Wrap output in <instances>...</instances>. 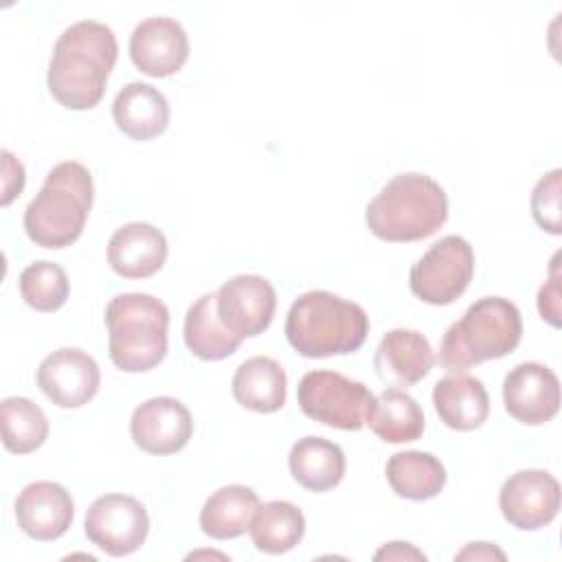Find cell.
I'll list each match as a JSON object with an SVG mask.
<instances>
[{
    "instance_id": "9c48e42d",
    "label": "cell",
    "mask_w": 562,
    "mask_h": 562,
    "mask_svg": "<svg viewBox=\"0 0 562 562\" xmlns=\"http://www.w3.org/2000/svg\"><path fill=\"white\" fill-rule=\"evenodd\" d=\"M86 536L112 558H123L143 547L149 516L140 501L127 494H103L86 512Z\"/></svg>"
},
{
    "instance_id": "9a60e30c",
    "label": "cell",
    "mask_w": 562,
    "mask_h": 562,
    "mask_svg": "<svg viewBox=\"0 0 562 562\" xmlns=\"http://www.w3.org/2000/svg\"><path fill=\"white\" fill-rule=\"evenodd\" d=\"M132 64L147 77H169L189 59V37L184 26L165 15L138 22L130 35Z\"/></svg>"
},
{
    "instance_id": "ac0fdd59",
    "label": "cell",
    "mask_w": 562,
    "mask_h": 562,
    "mask_svg": "<svg viewBox=\"0 0 562 562\" xmlns=\"http://www.w3.org/2000/svg\"><path fill=\"white\" fill-rule=\"evenodd\" d=\"M435 367V351L424 334L417 329H391L382 336L373 369L389 386H413Z\"/></svg>"
},
{
    "instance_id": "4dcf8cb0",
    "label": "cell",
    "mask_w": 562,
    "mask_h": 562,
    "mask_svg": "<svg viewBox=\"0 0 562 562\" xmlns=\"http://www.w3.org/2000/svg\"><path fill=\"white\" fill-rule=\"evenodd\" d=\"M558 259L560 255H553L551 259V274L547 283L538 292V312L540 316L553 325L560 327V277H558Z\"/></svg>"
},
{
    "instance_id": "5bb4252c",
    "label": "cell",
    "mask_w": 562,
    "mask_h": 562,
    "mask_svg": "<svg viewBox=\"0 0 562 562\" xmlns=\"http://www.w3.org/2000/svg\"><path fill=\"white\" fill-rule=\"evenodd\" d=\"M503 404L520 424H547L560 411V380L540 362H520L503 380Z\"/></svg>"
},
{
    "instance_id": "603a6c76",
    "label": "cell",
    "mask_w": 562,
    "mask_h": 562,
    "mask_svg": "<svg viewBox=\"0 0 562 562\" xmlns=\"http://www.w3.org/2000/svg\"><path fill=\"white\" fill-rule=\"evenodd\" d=\"M259 496L252 487L231 483L215 490L202 505L200 527L213 540H231L248 531Z\"/></svg>"
},
{
    "instance_id": "7402d4cb",
    "label": "cell",
    "mask_w": 562,
    "mask_h": 562,
    "mask_svg": "<svg viewBox=\"0 0 562 562\" xmlns=\"http://www.w3.org/2000/svg\"><path fill=\"white\" fill-rule=\"evenodd\" d=\"M288 468L301 487L310 492H327L342 481L347 461L338 443L307 435L292 443Z\"/></svg>"
},
{
    "instance_id": "d6a6232c",
    "label": "cell",
    "mask_w": 562,
    "mask_h": 562,
    "mask_svg": "<svg viewBox=\"0 0 562 562\" xmlns=\"http://www.w3.org/2000/svg\"><path fill=\"white\" fill-rule=\"evenodd\" d=\"M375 560H426V555L408 542H389L375 551Z\"/></svg>"
},
{
    "instance_id": "30bf717a",
    "label": "cell",
    "mask_w": 562,
    "mask_h": 562,
    "mask_svg": "<svg viewBox=\"0 0 562 562\" xmlns=\"http://www.w3.org/2000/svg\"><path fill=\"white\" fill-rule=\"evenodd\" d=\"M217 316L237 338L263 334L277 310V292L261 274H235L215 292Z\"/></svg>"
},
{
    "instance_id": "277c9868",
    "label": "cell",
    "mask_w": 562,
    "mask_h": 562,
    "mask_svg": "<svg viewBox=\"0 0 562 562\" xmlns=\"http://www.w3.org/2000/svg\"><path fill=\"white\" fill-rule=\"evenodd\" d=\"M94 184L88 167L77 160L55 165L24 211V231L35 246L66 248L75 244L92 209Z\"/></svg>"
},
{
    "instance_id": "2e32d148",
    "label": "cell",
    "mask_w": 562,
    "mask_h": 562,
    "mask_svg": "<svg viewBox=\"0 0 562 562\" xmlns=\"http://www.w3.org/2000/svg\"><path fill=\"white\" fill-rule=\"evenodd\" d=\"M13 509L18 527L37 542L61 538L75 518L70 492L53 481H35L22 487Z\"/></svg>"
},
{
    "instance_id": "e0dca14e",
    "label": "cell",
    "mask_w": 562,
    "mask_h": 562,
    "mask_svg": "<svg viewBox=\"0 0 562 562\" xmlns=\"http://www.w3.org/2000/svg\"><path fill=\"white\" fill-rule=\"evenodd\" d=\"M167 237L149 222H130L108 241V263L123 279H147L167 261Z\"/></svg>"
},
{
    "instance_id": "ba28073f",
    "label": "cell",
    "mask_w": 562,
    "mask_h": 562,
    "mask_svg": "<svg viewBox=\"0 0 562 562\" xmlns=\"http://www.w3.org/2000/svg\"><path fill=\"white\" fill-rule=\"evenodd\" d=\"M474 277V250L461 235H446L435 241L411 268V292L428 305H450Z\"/></svg>"
},
{
    "instance_id": "1f68e13d",
    "label": "cell",
    "mask_w": 562,
    "mask_h": 562,
    "mask_svg": "<svg viewBox=\"0 0 562 562\" xmlns=\"http://www.w3.org/2000/svg\"><path fill=\"white\" fill-rule=\"evenodd\" d=\"M24 180L26 176H24L22 162L9 149H2V198H0L2 206L11 204V200L22 193Z\"/></svg>"
},
{
    "instance_id": "ffe728a7",
    "label": "cell",
    "mask_w": 562,
    "mask_h": 562,
    "mask_svg": "<svg viewBox=\"0 0 562 562\" xmlns=\"http://www.w3.org/2000/svg\"><path fill=\"white\" fill-rule=\"evenodd\" d=\"M169 103L151 83L132 81L123 86L112 101V119L116 127L132 140H151L169 125Z\"/></svg>"
},
{
    "instance_id": "7c38bea8",
    "label": "cell",
    "mask_w": 562,
    "mask_h": 562,
    "mask_svg": "<svg viewBox=\"0 0 562 562\" xmlns=\"http://www.w3.org/2000/svg\"><path fill=\"white\" fill-rule=\"evenodd\" d=\"M498 505L503 518L520 529L547 527L560 509V483L547 470H518L501 487Z\"/></svg>"
},
{
    "instance_id": "6da1fadb",
    "label": "cell",
    "mask_w": 562,
    "mask_h": 562,
    "mask_svg": "<svg viewBox=\"0 0 562 562\" xmlns=\"http://www.w3.org/2000/svg\"><path fill=\"white\" fill-rule=\"evenodd\" d=\"M119 57L114 31L97 20H79L57 37L46 83L53 99L68 110H90L105 92Z\"/></svg>"
},
{
    "instance_id": "52a82bcc",
    "label": "cell",
    "mask_w": 562,
    "mask_h": 562,
    "mask_svg": "<svg viewBox=\"0 0 562 562\" xmlns=\"http://www.w3.org/2000/svg\"><path fill=\"white\" fill-rule=\"evenodd\" d=\"M296 400L301 411L314 422L340 430H360L373 393L362 382L338 371L318 369L301 378Z\"/></svg>"
},
{
    "instance_id": "83f0119b",
    "label": "cell",
    "mask_w": 562,
    "mask_h": 562,
    "mask_svg": "<svg viewBox=\"0 0 562 562\" xmlns=\"http://www.w3.org/2000/svg\"><path fill=\"white\" fill-rule=\"evenodd\" d=\"M2 443L13 454L37 450L48 437V419L44 411L29 397L11 395L0 404Z\"/></svg>"
},
{
    "instance_id": "484cf974",
    "label": "cell",
    "mask_w": 562,
    "mask_h": 562,
    "mask_svg": "<svg viewBox=\"0 0 562 562\" xmlns=\"http://www.w3.org/2000/svg\"><path fill=\"white\" fill-rule=\"evenodd\" d=\"M391 490L408 501H428L435 498L446 485L443 463L422 450H404L391 454L384 468Z\"/></svg>"
},
{
    "instance_id": "4fadbf2b",
    "label": "cell",
    "mask_w": 562,
    "mask_h": 562,
    "mask_svg": "<svg viewBox=\"0 0 562 562\" xmlns=\"http://www.w3.org/2000/svg\"><path fill=\"white\" fill-rule=\"evenodd\" d=\"M130 435L134 443L149 454H173L189 443L193 435V417L180 400L158 395L134 408Z\"/></svg>"
},
{
    "instance_id": "4316f807",
    "label": "cell",
    "mask_w": 562,
    "mask_h": 562,
    "mask_svg": "<svg viewBox=\"0 0 562 562\" xmlns=\"http://www.w3.org/2000/svg\"><path fill=\"white\" fill-rule=\"evenodd\" d=\"M248 533L259 551L279 555L301 542L305 533V516L290 501H268L263 505L259 503L252 514Z\"/></svg>"
},
{
    "instance_id": "d6986e66",
    "label": "cell",
    "mask_w": 562,
    "mask_h": 562,
    "mask_svg": "<svg viewBox=\"0 0 562 562\" xmlns=\"http://www.w3.org/2000/svg\"><path fill=\"white\" fill-rule=\"evenodd\" d=\"M432 404L448 428L463 432L481 428L490 415V395L483 382L463 371H450L437 380Z\"/></svg>"
},
{
    "instance_id": "836d02e7",
    "label": "cell",
    "mask_w": 562,
    "mask_h": 562,
    "mask_svg": "<svg viewBox=\"0 0 562 562\" xmlns=\"http://www.w3.org/2000/svg\"><path fill=\"white\" fill-rule=\"evenodd\" d=\"M492 560V558H498V560H505V553L501 549H496L494 544L490 542H470L463 551H459L454 555V560Z\"/></svg>"
},
{
    "instance_id": "7a4b0ae2",
    "label": "cell",
    "mask_w": 562,
    "mask_h": 562,
    "mask_svg": "<svg viewBox=\"0 0 562 562\" xmlns=\"http://www.w3.org/2000/svg\"><path fill=\"white\" fill-rule=\"evenodd\" d=\"M369 334L362 305L327 290L303 292L288 310L285 338L303 358H329L358 351Z\"/></svg>"
},
{
    "instance_id": "8992f818",
    "label": "cell",
    "mask_w": 562,
    "mask_h": 562,
    "mask_svg": "<svg viewBox=\"0 0 562 562\" xmlns=\"http://www.w3.org/2000/svg\"><path fill=\"white\" fill-rule=\"evenodd\" d=\"M520 338L522 316L518 307L503 296H483L446 329L439 362L450 371H463L512 353Z\"/></svg>"
},
{
    "instance_id": "5b68a950",
    "label": "cell",
    "mask_w": 562,
    "mask_h": 562,
    "mask_svg": "<svg viewBox=\"0 0 562 562\" xmlns=\"http://www.w3.org/2000/svg\"><path fill=\"white\" fill-rule=\"evenodd\" d=\"M108 353L116 369L143 373L154 369L167 356L169 310L145 292L116 294L105 305Z\"/></svg>"
},
{
    "instance_id": "f546056e",
    "label": "cell",
    "mask_w": 562,
    "mask_h": 562,
    "mask_svg": "<svg viewBox=\"0 0 562 562\" xmlns=\"http://www.w3.org/2000/svg\"><path fill=\"white\" fill-rule=\"evenodd\" d=\"M562 191V171L560 169H551L549 173H544L533 191H531V215L536 220V224L551 233V235H560L562 233V220H560V193Z\"/></svg>"
},
{
    "instance_id": "44dd1931",
    "label": "cell",
    "mask_w": 562,
    "mask_h": 562,
    "mask_svg": "<svg viewBox=\"0 0 562 562\" xmlns=\"http://www.w3.org/2000/svg\"><path fill=\"white\" fill-rule=\"evenodd\" d=\"M231 391L237 404L248 411L277 413L285 404L288 375L274 358L252 356L237 367Z\"/></svg>"
},
{
    "instance_id": "8fae6325",
    "label": "cell",
    "mask_w": 562,
    "mask_h": 562,
    "mask_svg": "<svg viewBox=\"0 0 562 562\" xmlns=\"http://www.w3.org/2000/svg\"><path fill=\"white\" fill-rule=\"evenodd\" d=\"M35 380L40 391L55 406L79 408L97 395L101 386V371L88 351L61 347L40 362Z\"/></svg>"
},
{
    "instance_id": "f1b7e54d",
    "label": "cell",
    "mask_w": 562,
    "mask_h": 562,
    "mask_svg": "<svg viewBox=\"0 0 562 562\" xmlns=\"http://www.w3.org/2000/svg\"><path fill=\"white\" fill-rule=\"evenodd\" d=\"M20 294L35 312H55L66 303L70 281L59 263L33 261L20 274Z\"/></svg>"
},
{
    "instance_id": "d4e9b609",
    "label": "cell",
    "mask_w": 562,
    "mask_h": 562,
    "mask_svg": "<svg viewBox=\"0 0 562 562\" xmlns=\"http://www.w3.org/2000/svg\"><path fill=\"white\" fill-rule=\"evenodd\" d=\"M184 345L200 360H224L233 356L241 338L231 334L217 316V299L213 292L202 294L184 316Z\"/></svg>"
},
{
    "instance_id": "cb8c5ba5",
    "label": "cell",
    "mask_w": 562,
    "mask_h": 562,
    "mask_svg": "<svg viewBox=\"0 0 562 562\" xmlns=\"http://www.w3.org/2000/svg\"><path fill=\"white\" fill-rule=\"evenodd\" d=\"M364 424L386 443H408L424 435L426 419L422 406L406 391L386 389L373 397Z\"/></svg>"
},
{
    "instance_id": "3957f363",
    "label": "cell",
    "mask_w": 562,
    "mask_h": 562,
    "mask_svg": "<svg viewBox=\"0 0 562 562\" xmlns=\"http://www.w3.org/2000/svg\"><path fill=\"white\" fill-rule=\"evenodd\" d=\"M448 220V195L426 173L393 176L367 204L364 222L382 241H419Z\"/></svg>"
}]
</instances>
